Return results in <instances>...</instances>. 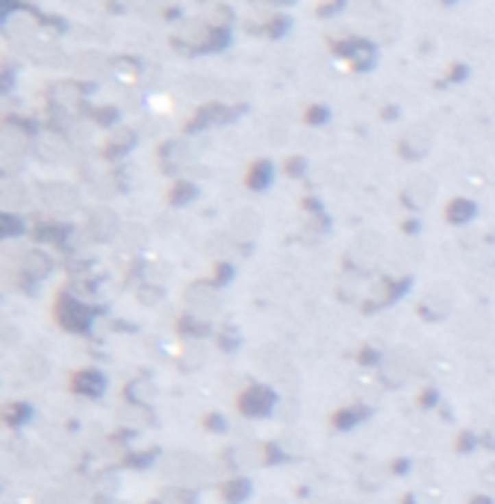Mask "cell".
Segmentation results:
<instances>
[{
    "instance_id": "1",
    "label": "cell",
    "mask_w": 495,
    "mask_h": 504,
    "mask_svg": "<svg viewBox=\"0 0 495 504\" xmlns=\"http://www.w3.org/2000/svg\"><path fill=\"white\" fill-rule=\"evenodd\" d=\"M92 389V392H97L101 389V381H97V374L95 372H86V374H80V389Z\"/></svg>"
},
{
    "instance_id": "2",
    "label": "cell",
    "mask_w": 495,
    "mask_h": 504,
    "mask_svg": "<svg viewBox=\"0 0 495 504\" xmlns=\"http://www.w3.org/2000/svg\"><path fill=\"white\" fill-rule=\"evenodd\" d=\"M263 180H265V168H260V171H256V174H254V183H256V186H260Z\"/></svg>"
}]
</instances>
